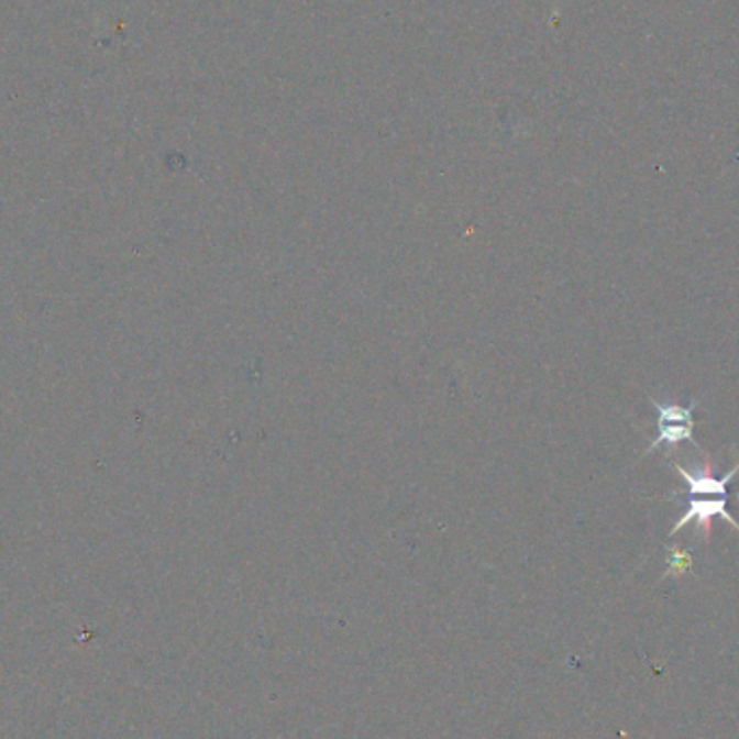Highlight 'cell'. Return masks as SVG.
Masks as SVG:
<instances>
[{"instance_id":"277c9868","label":"cell","mask_w":739,"mask_h":739,"mask_svg":"<svg viewBox=\"0 0 739 739\" xmlns=\"http://www.w3.org/2000/svg\"><path fill=\"white\" fill-rule=\"evenodd\" d=\"M690 566H692V555L679 548H669V571L664 577H671V575L679 577L685 571H690Z\"/></svg>"},{"instance_id":"3957f363","label":"cell","mask_w":739,"mask_h":739,"mask_svg":"<svg viewBox=\"0 0 739 739\" xmlns=\"http://www.w3.org/2000/svg\"><path fill=\"white\" fill-rule=\"evenodd\" d=\"M673 467H675V472H677L679 476H681V481L685 483V487H687V492H685V495H729L727 493V487H729V483L736 478V474L739 472V463L731 470V472H727L725 476H714V463L709 461V454H703V463H701V467L698 470H685V467H681L679 463H675L673 461Z\"/></svg>"},{"instance_id":"6da1fadb","label":"cell","mask_w":739,"mask_h":739,"mask_svg":"<svg viewBox=\"0 0 739 739\" xmlns=\"http://www.w3.org/2000/svg\"><path fill=\"white\" fill-rule=\"evenodd\" d=\"M660 420H658V437L651 441V445L647 448V454H651L655 448L660 445H669L671 450H675L679 443L683 441H690L692 445H696L694 441V420H692V413L694 409L701 405V398H696L690 407H681L675 400H655L651 398ZM698 448V445H696Z\"/></svg>"},{"instance_id":"7a4b0ae2","label":"cell","mask_w":739,"mask_h":739,"mask_svg":"<svg viewBox=\"0 0 739 739\" xmlns=\"http://www.w3.org/2000/svg\"><path fill=\"white\" fill-rule=\"evenodd\" d=\"M714 517H723L725 521H729V526L739 532V523L729 515L727 510V495H720L716 499H696V497H687L685 501V512L679 519L677 526L671 530V537L679 534L687 523H696V532L701 534L703 543H709L712 537V519Z\"/></svg>"}]
</instances>
